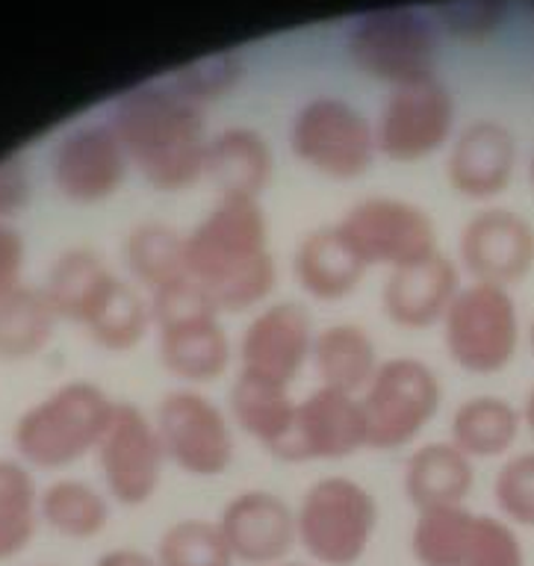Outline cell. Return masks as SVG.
Returning <instances> with one entry per match:
<instances>
[{
  "mask_svg": "<svg viewBox=\"0 0 534 566\" xmlns=\"http://www.w3.org/2000/svg\"><path fill=\"white\" fill-rule=\"evenodd\" d=\"M184 256L219 313L254 307L275 290L269 221L254 198H219L184 237Z\"/></svg>",
  "mask_w": 534,
  "mask_h": 566,
  "instance_id": "6da1fadb",
  "label": "cell"
},
{
  "mask_svg": "<svg viewBox=\"0 0 534 566\" xmlns=\"http://www.w3.org/2000/svg\"><path fill=\"white\" fill-rule=\"evenodd\" d=\"M113 130L154 189L180 192L205 177V115L171 83L125 92L113 109Z\"/></svg>",
  "mask_w": 534,
  "mask_h": 566,
  "instance_id": "7a4b0ae2",
  "label": "cell"
},
{
  "mask_svg": "<svg viewBox=\"0 0 534 566\" xmlns=\"http://www.w3.org/2000/svg\"><path fill=\"white\" fill-rule=\"evenodd\" d=\"M116 401L90 380H72L54 389L15 422V449L42 469L72 467L86 451L98 449Z\"/></svg>",
  "mask_w": 534,
  "mask_h": 566,
  "instance_id": "3957f363",
  "label": "cell"
},
{
  "mask_svg": "<svg viewBox=\"0 0 534 566\" xmlns=\"http://www.w3.org/2000/svg\"><path fill=\"white\" fill-rule=\"evenodd\" d=\"M375 528L378 502L355 478H320L295 507L299 546L322 566H355L373 543Z\"/></svg>",
  "mask_w": 534,
  "mask_h": 566,
  "instance_id": "277c9868",
  "label": "cell"
},
{
  "mask_svg": "<svg viewBox=\"0 0 534 566\" xmlns=\"http://www.w3.org/2000/svg\"><path fill=\"white\" fill-rule=\"evenodd\" d=\"M346 44L352 62L375 80L405 86L434 77L437 30L419 9H369L352 21Z\"/></svg>",
  "mask_w": 534,
  "mask_h": 566,
  "instance_id": "5b68a950",
  "label": "cell"
},
{
  "mask_svg": "<svg viewBox=\"0 0 534 566\" xmlns=\"http://www.w3.org/2000/svg\"><path fill=\"white\" fill-rule=\"evenodd\" d=\"M443 343L454 366L470 375L507 369L520 345V313L507 286H461L443 316Z\"/></svg>",
  "mask_w": 534,
  "mask_h": 566,
  "instance_id": "8992f818",
  "label": "cell"
},
{
  "mask_svg": "<svg viewBox=\"0 0 534 566\" xmlns=\"http://www.w3.org/2000/svg\"><path fill=\"white\" fill-rule=\"evenodd\" d=\"M410 555L419 566H525L511 522L472 513L463 504L417 513Z\"/></svg>",
  "mask_w": 534,
  "mask_h": 566,
  "instance_id": "52a82bcc",
  "label": "cell"
},
{
  "mask_svg": "<svg viewBox=\"0 0 534 566\" xmlns=\"http://www.w3.org/2000/svg\"><path fill=\"white\" fill-rule=\"evenodd\" d=\"M440 378L419 357H392L378 366L360 398L366 419V446L401 449L426 431L440 410Z\"/></svg>",
  "mask_w": 534,
  "mask_h": 566,
  "instance_id": "ba28073f",
  "label": "cell"
},
{
  "mask_svg": "<svg viewBox=\"0 0 534 566\" xmlns=\"http://www.w3.org/2000/svg\"><path fill=\"white\" fill-rule=\"evenodd\" d=\"M290 145L302 163L331 177L355 180L373 166L375 127L339 97H313L290 124Z\"/></svg>",
  "mask_w": 534,
  "mask_h": 566,
  "instance_id": "9c48e42d",
  "label": "cell"
},
{
  "mask_svg": "<svg viewBox=\"0 0 534 566\" xmlns=\"http://www.w3.org/2000/svg\"><path fill=\"white\" fill-rule=\"evenodd\" d=\"M364 265H399L426 260L437 251V228L422 207L401 198H364L337 221Z\"/></svg>",
  "mask_w": 534,
  "mask_h": 566,
  "instance_id": "30bf717a",
  "label": "cell"
},
{
  "mask_svg": "<svg viewBox=\"0 0 534 566\" xmlns=\"http://www.w3.org/2000/svg\"><path fill=\"white\" fill-rule=\"evenodd\" d=\"M454 97L437 77L392 86L375 124V148L392 163H419L449 142Z\"/></svg>",
  "mask_w": 534,
  "mask_h": 566,
  "instance_id": "8fae6325",
  "label": "cell"
},
{
  "mask_svg": "<svg viewBox=\"0 0 534 566\" xmlns=\"http://www.w3.org/2000/svg\"><path fill=\"white\" fill-rule=\"evenodd\" d=\"M166 460L189 475H222L233 460V437L222 407L198 389H171L157 407Z\"/></svg>",
  "mask_w": 534,
  "mask_h": 566,
  "instance_id": "7c38bea8",
  "label": "cell"
},
{
  "mask_svg": "<svg viewBox=\"0 0 534 566\" xmlns=\"http://www.w3.org/2000/svg\"><path fill=\"white\" fill-rule=\"evenodd\" d=\"M98 467L109 495L116 502L136 507L157 493L160 484L163 451L157 424L136 405H116L104 437L98 440Z\"/></svg>",
  "mask_w": 534,
  "mask_h": 566,
  "instance_id": "4fadbf2b",
  "label": "cell"
},
{
  "mask_svg": "<svg viewBox=\"0 0 534 566\" xmlns=\"http://www.w3.org/2000/svg\"><path fill=\"white\" fill-rule=\"evenodd\" d=\"M366 446V419L360 398L320 387L295 405L293 431L278 449L275 458L284 463L307 460H339Z\"/></svg>",
  "mask_w": 534,
  "mask_h": 566,
  "instance_id": "5bb4252c",
  "label": "cell"
},
{
  "mask_svg": "<svg viewBox=\"0 0 534 566\" xmlns=\"http://www.w3.org/2000/svg\"><path fill=\"white\" fill-rule=\"evenodd\" d=\"M127 154L113 127L83 124L65 133L51 157V177L65 201L101 203L125 184Z\"/></svg>",
  "mask_w": 534,
  "mask_h": 566,
  "instance_id": "9a60e30c",
  "label": "cell"
},
{
  "mask_svg": "<svg viewBox=\"0 0 534 566\" xmlns=\"http://www.w3.org/2000/svg\"><path fill=\"white\" fill-rule=\"evenodd\" d=\"M224 543L237 564L275 566L290 560L299 546L295 511L269 490H245L224 504L219 520Z\"/></svg>",
  "mask_w": 534,
  "mask_h": 566,
  "instance_id": "2e32d148",
  "label": "cell"
},
{
  "mask_svg": "<svg viewBox=\"0 0 534 566\" xmlns=\"http://www.w3.org/2000/svg\"><path fill=\"white\" fill-rule=\"evenodd\" d=\"M461 263L481 283L523 281L534 269V224L505 207L475 212L461 230Z\"/></svg>",
  "mask_w": 534,
  "mask_h": 566,
  "instance_id": "e0dca14e",
  "label": "cell"
},
{
  "mask_svg": "<svg viewBox=\"0 0 534 566\" xmlns=\"http://www.w3.org/2000/svg\"><path fill=\"white\" fill-rule=\"evenodd\" d=\"M311 313L295 301H278L260 310L242 331L240 360L245 375L290 387L313 352Z\"/></svg>",
  "mask_w": 534,
  "mask_h": 566,
  "instance_id": "ac0fdd59",
  "label": "cell"
},
{
  "mask_svg": "<svg viewBox=\"0 0 534 566\" xmlns=\"http://www.w3.org/2000/svg\"><path fill=\"white\" fill-rule=\"evenodd\" d=\"M516 166V142L505 124L472 122L454 139L446 177L454 192L472 201L496 198L511 186Z\"/></svg>",
  "mask_w": 534,
  "mask_h": 566,
  "instance_id": "d6986e66",
  "label": "cell"
},
{
  "mask_svg": "<svg viewBox=\"0 0 534 566\" xmlns=\"http://www.w3.org/2000/svg\"><path fill=\"white\" fill-rule=\"evenodd\" d=\"M461 290V277L449 256L434 251L426 260L392 269L381 292V307L392 325L422 331L443 322L446 310Z\"/></svg>",
  "mask_w": 534,
  "mask_h": 566,
  "instance_id": "ffe728a7",
  "label": "cell"
},
{
  "mask_svg": "<svg viewBox=\"0 0 534 566\" xmlns=\"http://www.w3.org/2000/svg\"><path fill=\"white\" fill-rule=\"evenodd\" d=\"M275 171L269 142L251 127H228L207 139L205 177L222 198H254L266 189Z\"/></svg>",
  "mask_w": 534,
  "mask_h": 566,
  "instance_id": "44dd1931",
  "label": "cell"
},
{
  "mask_svg": "<svg viewBox=\"0 0 534 566\" xmlns=\"http://www.w3.org/2000/svg\"><path fill=\"white\" fill-rule=\"evenodd\" d=\"M160 327V360L175 378L210 384L222 378L231 360V343L219 316H189Z\"/></svg>",
  "mask_w": 534,
  "mask_h": 566,
  "instance_id": "7402d4cb",
  "label": "cell"
},
{
  "mask_svg": "<svg viewBox=\"0 0 534 566\" xmlns=\"http://www.w3.org/2000/svg\"><path fill=\"white\" fill-rule=\"evenodd\" d=\"M475 484V467L452 440L426 442L405 467V495L417 513L467 502Z\"/></svg>",
  "mask_w": 534,
  "mask_h": 566,
  "instance_id": "603a6c76",
  "label": "cell"
},
{
  "mask_svg": "<svg viewBox=\"0 0 534 566\" xmlns=\"http://www.w3.org/2000/svg\"><path fill=\"white\" fill-rule=\"evenodd\" d=\"M302 290L316 301H339L364 281V260L352 251L337 224L311 230L299 242L293 260Z\"/></svg>",
  "mask_w": 534,
  "mask_h": 566,
  "instance_id": "cb8c5ba5",
  "label": "cell"
},
{
  "mask_svg": "<svg viewBox=\"0 0 534 566\" xmlns=\"http://www.w3.org/2000/svg\"><path fill=\"white\" fill-rule=\"evenodd\" d=\"M311 357L320 371L322 387L339 389L348 396L364 392L381 366L373 336L355 322H339L320 331L313 339Z\"/></svg>",
  "mask_w": 534,
  "mask_h": 566,
  "instance_id": "d4e9b609",
  "label": "cell"
},
{
  "mask_svg": "<svg viewBox=\"0 0 534 566\" xmlns=\"http://www.w3.org/2000/svg\"><path fill=\"white\" fill-rule=\"evenodd\" d=\"M113 283L116 274L109 272L107 263L92 248H69L51 265L45 295L54 304L56 316L86 325L92 310L98 307Z\"/></svg>",
  "mask_w": 534,
  "mask_h": 566,
  "instance_id": "484cf974",
  "label": "cell"
},
{
  "mask_svg": "<svg viewBox=\"0 0 534 566\" xmlns=\"http://www.w3.org/2000/svg\"><path fill=\"white\" fill-rule=\"evenodd\" d=\"M295 405L286 392V387L272 384V380L254 378L240 371L231 387V413L242 431L254 437V440L269 451L278 454L284 446L290 431H293Z\"/></svg>",
  "mask_w": 534,
  "mask_h": 566,
  "instance_id": "4316f807",
  "label": "cell"
},
{
  "mask_svg": "<svg viewBox=\"0 0 534 566\" xmlns=\"http://www.w3.org/2000/svg\"><path fill=\"white\" fill-rule=\"evenodd\" d=\"M523 413L502 396H472L452 416V442L467 458H502L514 446Z\"/></svg>",
  "mask_w": 534,
  "mask_h": 566,
  "instance_id": "83f0119b",
  "label": "cell"
},
{
  "mask_svg": "<svg viewBox=\"0 0 534 566\" xmlns=\"http://www.w3.org/2000/svg\"><path fill=\"white\" fill-rule=\"evenodd\" d=\"M56 310L45 290H15L0 295V357L19 360L42 352L54 334Z\"/></svg>",
  "mask_w": 534,
  "mask_h": 566,
  "instance_id": "f1b7e54d",
  "label": "cell"
},
{
  "mask_svg": "<svg viewBox=\"0 0 534 566\" xmlns=\"http://www.w3.org/2000/svg\"><path fill=\"white\" fill-rule=\"evenodd\" d=\"M39 516L69 539H92L107 528L109 504L104 493L86 481H54L39 495Z\"/></svg>",
  "mask_w": 534,
  "mask_h": 566,
  "instance_id": "f546056e",
  "label": "cell"
},
{
  "mask_svg": "<svg viewBox=\"0 0 534 566\" xmlns=\"http://www.w3.org/2000/svg\"><path fill=\"white\" fill-rule=\"evenodd\" d=\"M125 263L136 281L157 292L187 272L184 237L163 221H143L125 239Z\"/></svg>",
  "mask_w": 534,
  "mask_h": 566,
  "instance_id": "4dcf8cb0",
  "label": "cell"
},
{
  "mask_svg": "<svg viewBox=\"0 0 534 566\" xmlns=\"http://www.w3.org/2000/svg\"><path fill=\"white\" fill-rule=\"evenodd\" d=\"M39 525V493L19 460L0 458V560L21 555Z\"/></svg>",
  "mask_w": 534,
  "mask_h": 566,
  "instance_id": "1f68e13d",
  "label": "cell"
},
{
  "mask_svg": "<svg viewBox=\"0 0 534 566\" xmlns=\"http://www.w3.org/2000/svg\"><path fill=\"white\" fill-rule=\"evenodd\" d=\"M148 325H151V304L118 277L107 290V295L101 298L98 307L92 310V316L86 318V327L95 336V343L109 352L134 348L145 336Z\"/></svg>",
  "mask_w": 534,
  "mask_h": 566,
  "instance_id": "d6a6232c",
  "label": "cell"
},
{
  "mask_svg": "<svg viewBox=\"0 0 534 566\" xmlns=\"http://www.w3.org/2000/svg\"><path fill=\"white\" fill-rule=\"evenodd\" d=\"M157 566H233L231 548L219 525L210 520H180L163 531L157 543Z\"/></svg>",
  "mask_w": 534,
  "mask_h": 566,
  "instance_id": "836d02e7",
  "label": "cell"
},
{
  "mask_svg": "<svg viewBox=\"0 0 534 566\" xmlns=\"http://www.w3.org/2000/svg\"><path fill=\"white\" fill-rule=\"evenodd\" d=\"M242 77V56L237 51H213L207 56L180 65L171 74V86L178 88L180 95H187L189 101H196L198 106L205 101L224 95L237 86V80Z\"/></svg>",
  "mask_w": 534,
  "mask_h": 566,
  "instance_id": "e575fe53",
  "label": "cell"
},
{
  "mask_svg": "<svg viewBox=\"0 0 534 566\" xmlns=\"http://www.w3.org/2000/svg\"><path fill=\"white\" fill-rule=\"evenodd\" d=\"M493 499L507 522L534 528V451H520L499 467Z\"/></svg>",
  "mask_w": 534,
  "mask_h": 566,
  "instance_id": "d590c367",
  "label": "cell"
},
{
  "mask_svg": "<svg viewBox=\"0 0 534 566\" xmlns=\"http://www.w3.org/2000/svg\"><path fill=\"white\" fill-rule=\"evenodd\" d=\"M507 15V0H443L434 7V18L446 33L467 42H479L496 33Z\"/></svg>",
  "mask_w": 534,
  "mask_h": 566,
  "instance_id": "8d00e7d4",
  "label": "cell"
},
{
  "mask_svg": "<svg viewBox=\"0 0 534 566\" xmlns=\"http://www.w3.org/2000/svg\"><path fill=\"white\" fill-rule=\"evenodd\" d=\"M189 316H219L213 298L207 295L205 286L192 274H184L178 281L166 283L151 295V318L157 325Z\"/></svg>",
  "mask_w": 534,
  "mask_h": 566,
  "instance_id": "74e56055",
  "label": "cell"
},
{
  "mask_svg": "<svg viewBox=\"0 0 534 566\" xmlns=\"http://www.w3.org/2000/svg\"><path fill=\"white\" fill-rule=\"evenodd\" d=\"M30 192H33V186H30L28 166L19 157L0 159V221L24 210Z\"/></svg>",
  "mask_w": 534,
  "mask_h": 566,
  "instance_id": "f35d334b",
  "label": "cell"
},
{
  "mask_svg": "<svg viewBox=\"0 0 534 566\" xmlns=\"http://www.w3.org/2000/svg\"><path fill=\"white\" fill-rule=\"evenodd\" d=\"M24 269V239L12 224L0 221V295L21 286Z\"/></svg>",
  "mask_w": 534,
  "mask_h": 566,
  "instance_id": "ab89813d",
  "label": "cell"
},
{
  "mask_svg": "<svg viewBox=\"0 0 534 566\" xmlns=\"http://www.w3.org/2000/svg\"><path fill=\"white\" fill-rule=\"evenodd\" d=\"M95 566H157V557L143 548H109L95 560Z\"/></svg>",
  "mask_w": 534,
  "mask_h": 566,
  "instance_id": "60d3db41",
  "label": "cell"
},
{
  "mask_svg": "<svg viewBox=\"0 0 534 566\" xmlns=\"http://www.w3.org/2000/svg\"><path fill=\"white\" fill-rule=\"evenodd\" d=\"M523 422L528 424V431L534 437V387L528 389V396H525V405H523Z\"/></svg>",
  "mask_w": 534,
  "mask_h": 566,
  "instance_id": "b9f144b4",
  "label": "cell"
},
{
  "mask_svg": "<svg viewBox=\"0 0 534 566\" xmlns=\"http://www.w3.org/2000/svg\"><path fill=\"white\" fill-rule=\"evenodd\" d=\"M528 345H532V352H534V322H532V331H528Z\"/></svg>",
  "mask_w": 534,
  "mask_h": 566,
  "instance_id": "7bdbcfd3",
  "label": "cell"
},
{
  "mask_svg": "<svg viewBox=\"0 0 534 566\" xmlns=\"http://www.w3.org/2000/svg\"><path fill=\"white\" fill-rule=\"evenodd\" d=\"M275 566H304V564H293V560H284V564H275Z\"/></svg>",
  "mask_w": 534,
  "mask_h": 566,
  "instance_id": "ee69618b",
  "label": "cell"
},
{
  "mask_svg": "<svg viewBox=\"0 0 534 566\" xmlns=\"http://www.w3.org/2000/svg\"><path fill=\"white\" fill-rule=\"evenodd\" d=\"M532 184H534V157H532Z\"/></svg>",
  "mask_w": 534,
  "mask_h": 566,
  "instance_id": "f6af8a7d",
  "label": "cell"
},
{
  "mask_svg": "<svg viewBox=\"0 0 534 566\" xmlns=\"http://www.w3.org/2000/svg\"><path fill=\"white\" fill-rule=\"evenodd\" d=\"M532 3H534V0H532Z\"/></svg>",
  "mask_w": 534,
  "mask_h": 566,
  "instance_id": "bcb514c9",
  "label": "cell"
}]
</instances>
